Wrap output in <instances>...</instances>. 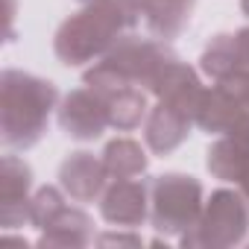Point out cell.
Returning <instances> with one entry per match:
<instances>
[{
	"label": "cell",
	"mask_w": 249,
	"mask_h": 249,
	"mask_svg": "<svg viewBox=\"0 0 249 249\" xmlns=\"http://www.w3.org/2000/svg\"><path fill=\"white\" fill-rule=\"evenodd\" d=\"M141 21L135 0H88L56 33V56L65 65L97 62L111 53Z\"/></svg>",
	"instance_id": "obj_1"
},
{
	"label": "cell",
	"mask_w": 249,
	"mask_h": 249,
	"mask_svg": "<svg viewBox=\"0 0 249 249\" xmlns=\"http://www.w3.org/2000/svg\"><path fill=\"white\" fill-rule=\"evenodd\" d=\"M3 94V144L9 150H30L41 141L50 111L56 108V85L24 71H6L0 79Z\"/></svg>",
	"instance_id": "obj_2"
},
{
	"label": "cell",
	"mask_w": 249,
	"mask_h": 249,
	"mask_svg": "<svg viewBox=\"0 0 249 249\" xmlns=\"http://www.w3.org/2000/svg\"><path fill=\"white\" fill-rule=\"evenodd\" d=\"M202 185L185 173H164L150 179V220L161 234H185L199 223Z\"/></svg>",
	"instance_id": "obj_3"
},
{
	"label": "cell",
	"mask_w": 249,
	"mask_h": 249,
	"mask_svg": "<svg viewBox=\"0 0 249 249\" xmlns=\"http://www.w3.org/2000/svg\"><path fill=\"white\" fill-rule=\"evenodd\" d=\"M249 229V205L246 194L237 191H214L208 205L199 214V223L182 234L185 246H231L246 237Z\"/></svg>",
	"instance_id": "obj_4"
},
{
	"label": "cell",
	"mask_w": 249,
	"mask_h": 249,
	"mask_svg": "<svg viewBox=\"0 0 249 249\" xmlns=\"http://www.w3.org/2000/svg\"><path fill=\"white\" fill-rule=\"evenodd\" d=\"M30 223L41 229L44 246H82L94 240V223L85 211L71 208L56 188H41L33 196Z\"/></svg>",
	"instance_id": "obj_5"
},
{
	"label": "cell",
	"mask_w": 249,
	"mask_h": 249,
	"mask_svg": "<svg viewBox=\"0 0 249 249\" xmlns=\"http://www.w3.org/2000/svg\"><path fill=\"white\" fill-rule=\"evenodd\" d=\"M59 126H62L65 135H71L76 141H94V138H100L111 126L106 97L94 85L71 91L65 97V103L59 106Z\"/></svg>",
	"instance_id": "obj_6"
},
{
	"label": "cell",
	"mask_w": 249,
	"mask_h": 249,
	"mask_svg": "<svg viewBox=\"0 0 249 249\" xmlns=\"http://www.w3.org/2000/svg\"><path fill=\"white\" fill-rule=\"evenodd\" d=\"M100 214L106 223L120 229H138L150 214V182L144 179H114L100 196Z\"/></svg>",
	"instance_id": "obj_7"
},
{
	"label": "cell",
	"mask_w": 249,
	"mask_h": 249,
	"mask_svg": "<svg viewBox=\"0 0 249 249\" xmlns=\"http://www.w3.org/2000/svg\"><path fill=\"white\" fill-rule=\"evenodd\" d=\"M33 170L27 161H21L18 156H6L3 159V173H0V223L6 229L24 226L30 223V208H33Z\"/></svg>",
	"instance_id": "obj_8"
},
{
	"label": "cell",
	"mask_w": 249,
	"mask_h": 249,
	"mask_svg": "<svg viewBox=\"0 0 249 249\" xmlns=\"http://www.w3.org/2000/svg\"><path fill=\"white\" fill-rule=\"evenodd\" d=\"M59 185L73 202H94L108 185V170L94 153H71L59 167Z\"/></svg>",
	"instance_id": "obj_9"
},
{
	"label": "cell",
	"mask_w": 249,
	"mask_h": 249,
	"mask_svg": "<svg viewBox=\"0 0 249 249\" xmlns=\"http://www.w3.org/2000/svg\"><path fill=\"white\" fill-rule=\"evenodd\" d=\"M199 62H202V71L214 82L231 76L234 71H249V27L237 30L234 36H229V33L214 36L205 44Z\"/></svg>",
	"instance_id": "obj_10"
},
{
	"label": "cell",
	"mask_w": 249,
	"mask_h": 249,
	"mask_svg": "<svg viewBox=\"0 0 249 249\" xmlns=\"http://www.w3.org/2000/svg\"><path fill=\"white\" fill-rule=\"evenodd\" d=\"M205 164L217 179L240 185L243 176L249 173V135L246 132H226L223 138H217L208 147Z\"/></svg>",
	"instance_id": "obj_11"
},
{
	"label": "cell",
	"mask_w": 249,
	"mask_h": 249,
	"mask_svg": "<svg viewBox=\"0 0 249 249\" xmlns=\"http://www.w3.org/2000/svg\"><path fill=\"white\" fill-rule=\"evenodd\" d=\"M135 3H138V12L147 30L164 41L176 38L191 24L194 0H135Z\"/></svg>",
	"instance_id": "obj_12"
},
{
	"label": "cell",
	"mask_w": 249,
	"mask_h": 249,
	"mask_svg": "<svg viewBox=\"0 0 249 249\" xmlns=\"http://www.w3.org/2000/svg\"><path fill=\"white\" fill-rule=\"evenodd\" d=\"M97 91L106 97L108 120H111V126L117 132H132V129L141 126V120L147 117V94H144V88L111 85V88H97Z\"/></svg>",
	"instance_id": "obj_13"
},
{
	"label": "cell",
	"mask_w": 249,
	"mask_h": 249,
	"mask_svg": "<svg viewBox=\"0 0 249 249\" xmlns=\"http://www.w3.org/2000/svg\"><path fill=\"white\" fill-rule=\"evenodd\" d=\"M103 164L111 179H135L147 170V153L132 138H114L103 150Z\"/></svg>",
	"instance_id": "obj_14"
},
{
	"label": "cell",
	"mask_w": 249,
	"mask_h": 249,
	"mask_svg": "<svg viewBox=\"0 0 249 249\" xmlns=\"http://www.w3.org/2000/svg\"><path fill=\"white\" fill-rule=\"evenodd\" d=\"M240 188H243V194H246V199H249V173L243 176V182H240Z\"/></svg>",
	"instance_id": "obj_15"
},
{
	"label": "cell",
	"mask_w": 249,
	"mask_h": 249,
	"mask_svg": "<svg viewBox=\"0 0 249 249\" xmlns=\"http://www.w3.org/2000/svg\"><path fill=\"white\" fill-rule=\"evenodd\" d=\"M240 6H243V12L249 15V0H240Z\"/></svg>",
	"instance_id": "obj_16"
}]
</instances>
